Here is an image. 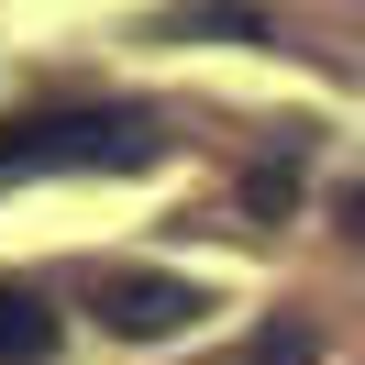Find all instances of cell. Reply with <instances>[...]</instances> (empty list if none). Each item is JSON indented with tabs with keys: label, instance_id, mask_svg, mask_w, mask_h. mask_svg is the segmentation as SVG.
I'll use <instances>...</instances> for the list:
<instances>
[{
	"label": "cell",
	"instance_id": "277c9868",
	"mask_svg": "<svg viewBox=\"0 0 365 365\" xmlns=\"http://www.w3.org/2000/svg\"><path fill=\"white\" fill-rule=\"evenodd\" d=\"M310 354H321V343H310V321H266L244 365H310Z\"/></svg>",
	"mask_w": 365,
	"mask_h": 365
},
{
	"label": "cell",
	"instance_id": "3957f363",
	"mask_svg": "<svg viewBox=\"0 0 365 365\" xmlns=\"http://www.w3.org/2000/svg\"><path fill=\"white\" fill-rule=\"evenodd\" d=\"M45 354H56V310H45V288L0 277V365H45Z\"/></svg>",
	"mask_w": 365,
	"mask_h": 365
},
{
	"label": "cell",
	"instance_id": "5b68a950",
	"mask_svg": "<svg viewBox=\"0 0 365 365\" xmlns=\"http://www.w3.org/2000/svg\"><path fill=\"white\" fill-rule=\"evenodd\" d=\"M288 200H299L288 166H255V178H244V210H288Z\"/></svg>",
	"mask_w": 365,
	"mask_h": 365
},
{
	"label": "cell",
	"instance_id": "7a4b0ae2",
	"mask_svg": "<svg viewBox=\"0 0 365 365\" xmlns=\"http://www.w3.org/2000/svg\"><path fill=\"white\" fill-rule=\"evenodd\" d=\"M100 321L122 343H166V332H200L210 321V288H188V277H111L100 288Z\"/></svg>",
	"mask_w": 365,
	"mask_h": 365
},
{
	"label": "cell",
	"instance_id": "6da1fadb",
	"mask_svg": "<svg viewBox=\"0 0 365 365\" xmlns=\"http://www.w3.org/2000/svg\"><path fill=\"white\" fill-rule=\"evenodd\" d=\"M155 155H166L155 111H34V122L0 133V178H89V166L133 178Z\"/></svg>",
	"mask_w": 365,
	"mask_h": 365
},
{
	"label": "cell",
	"instance_id": "8992f818",
	"mask_svg": "<svg viewBox=\"0 0 365 365\" xmlns=\"http://www.w3.org/2000/svg\"><path fill=\"white\" fill-rule=\"evenodd\" d=\"M343 232H354V244H365V178L343 188Z\"/></svg>",
	"mask_w": 365,
	"mask_h": 365
}]
</instances>
